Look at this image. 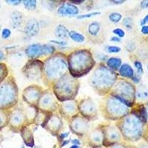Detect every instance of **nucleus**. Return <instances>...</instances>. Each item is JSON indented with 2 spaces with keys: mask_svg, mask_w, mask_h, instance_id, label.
Listing matches in <instances>:
<instances>
[{
  "mask_svg": "<svg viewBox=\"0 0 148 148\" xmlns=\"http://www.w3.org/2000/svg\"><path fill=\"white\" fill-rule=\"evenodd\" d=\"M122 25L127 30H132L133 28V25H134L133 18L132 17H125L122 21Z\"/></svg>",
  "mask_w": 148,
  "mask_h": 148,
  "instance_id": "f704fd0d",
  "label": "nucleus"
},
{
  "mask_svg": "<svg viewBox=\"0 0 148 148\" xmlns=\"http://www.w3.org/2000/svg\"><path fill=\"white\" fill-rule=\"evenodd\" d=\"M26 56L30 59H36L43 56L42 54V45L32 44L27 46L25 50Z\"/></svg>",
  "mask_w": 148,
  "mask_h": 148,
  "instance_id": "aec40b11",
  "label": "nucleus"
},
{
  "mask_svg": "<svg viewBox=\"0 0 148 148\" xmlns=\"http://www.w3.org/2000/svg\"><path fill=\"white\" fill-rule=\"evenodd\" d=\"M77 104L76 102L71 101H68L67 102H64L62 104L61 106V113L64 115V116L67 117H73L75 116L76 111L78 110Z\"/></svg>",
  "mask_w": 148,
  "mask_h": 148,
  "instance_id": "6ab92c4d",
  "label": "nucleus"
},
{
  "mask_svg": "<svg viewBox=\"0 0 148 148\" xmlns=\"http://www.w3.org/2000/svg\"><path fill=\"white\" fill-rule=\"evenodd\" d=\"M113 34H114L115 35H116V36L119 37V38H120V39H121V38H124V37L125 36V30L121 28H119V27L113 29Z\"/></svg>",
  "mask_w": 148,
  "mask_h": 148,
  "instance_id": "58836bf2",
  "label": "nucleus"
},
{
  "mask_svg": "<svg viewBox=\"0 0 148 148\" xmlns=\"http://www.w3.org/2000/svg\"><path fill=\"white\" fill-rule=\"evenodd\" d=\"M21 136L26 146L33 147L34 146V136L32 130L27 127H23L20 130Z\"/></svg>",
  "mask_w": 148,
  "mask_h": 148,
  "instance_id": "4be33fe9",
  "label": "nucleus"
},
{
  "mask_svg": "<svg viewBox=\"0 0 148 148\" xmlns=\"http://www.w3.org/2000/svg\"><path fill=\"white\" fill-rule=\"evenodd\" d=\"M69 37L73 42L77 43H82L85 40V37L80 33L77 32L76 30H71L69 31Z\"/></svg>",
  "mask_w": 148,
  "mask_h": 148,
  "instance_id": "c756f323",
  "label": "nucleus"
},
{
  "mask_svg": "<svg viewBox=\"0 0 148 148\" xmlns=\"http://www.w3.org/2000/svg\"><path fill=\"white\" fill-rule=\"evenodd\" d=\"M101 131L103 133V146L104 147H109L115 144L120 143L122 139L119 130L114 125L104 127Z\"/></svg>",
  "mask_w": 148,
  "mask_h": 148,
  "instance_id": "1a4fd4ad",
  "label": "nucleus"
},
{
  "mask_svg": "<svg viewBox=\"0 0 148 148\" xmlns=\"http://www.w3.org/2000/svg\"><path fill=\"white\" fill-rule=\"evenodd\" d=\"M119 73L122 77L131 80L136 73L130 64H127V63H124L121 64V66L119 69Z\"/></svg>",
  "mask_w": 148,
  "mask_h": 148,
  "instance_id": "5701e85b",
  "label": "nucleus"
},
{
  "mask_svg": "<svg viewBox=\"0 0 148 148\" xmlns=\"http://www.w3.org/2000/svg\"><path fill=\"white\" fill-rule=\"evenodd\" d=\"M67 69V62L59 55H54L48 58L43 66L45 76L47 79V81L55 83L65 76Z\"/></svg>",
  "mask_w": 148,
  "mask_h": 148,
  "instance_id": "39448f33",
  "label": "nucleus"
},
{
  "mask_svg": "<svg viewBox=\"0 0 148 148\" xmlns=\"http://www.w3.org/2000/svg\"><path fill=\"white\" fill-rule=\"evenodd\" d=\"M141 34H143V35H145V36L148 35V25L141 26Z\"/></svg>",
  "mask_w": 148,
  "mask_h": 148,
  "instance_id": "a18cd8bd",
  "label": "nucleus"
},
{
  "mask_svg": "<svg viewBox=\"0 0 148 148\" xmlns=\"http://www.w3.org/2000/svg\"><path fill=\"white\" fill-rule=\"evenodd\" d=\"M140 6L142 9L148 8V0H143L140 2Z\"/></svg>",
  "mask_w": 148,
  "mask_h": 148,
  "instance_id": "09e8293b",
  "label": "nucleus"
},
{
  "mask_svg": "<svg viewBox=\"0 0 148 148\" xmlns=\"http://www.w3.org/2000/svg\"><path fill=\"white\" fill-rule=\"evenodd\" d=\"M44 64L39 60H31L26 64L22 70L23 73L29 79H35L43 71Z\"/></svg>",
  "mask_w": 148,
  "mask_h": 148,
  "instance_id": "f8f14e48",
  "label": "nucleus"
},
{
  "mask_svg": "<svg viewBox=\"0 0 148 148\" xmlns=\"http://www.w3.org/2000/svg\"><path fill=\"white\" fill-rule=\"evenodd\" d=\"M95 65V61L90 51L87 49L76 50L67 57V67L74 78L83 76L90 72Z\"/></svg>",
  "mask_w": 148,
  "mask_h": 148,
  "instance_id": "f257e3e1",
  "label": "nucleus"
},
{
  "mask_svg": "<svg viewBox=\"0 0 148 148\" xmlns=\"http://www.w3.org/2000/svg\"><path fill=\"white\" fill-rule=\"evenodd\" d=\"M56 52V48L53 45H42V54L43 56L53 55Z\"/></svg>",
  "mask_w": 148,
  "mask_h": 148,
  "instance_id": "7c9ffc66",
  "label": "nucleus"
},
{
  "mask_svg": "<svg viewBox=\"0 0 148 148\" xmlns=\"http://www.w3.org/2000/svg\"><path fill=\"white\" fill-rule=\"evenodd\" d=\"M109 119L120 120L130 113V108L110 96L105 101V110H104Z\"/></svg>",
  "mask_w": 148,
  "mask_h": 148,
  "instance_id": "6e6552de",
  "label": "nucleus"
},
{
  "mask_svg": "<svg viewBox=\"0 0 148 148\" xmlns=\"http://www.w3.org/2000/svg\"><path fill=\"white\" fill-rule=\"evenodd\" d=\"M101 30V24L99 22H92L88 26V34L91 36H96L99 34Z\"/></svg>",
  "mask_w": 148,
  "mask_h": 148,
  "instance_id": "c85d7f7f",
  "label": "nucleus"
},
{
  "mask_svg": "<svg viewBox=\"0 0 148 148\" xmlns=\"http://www.w3.org/2000/svg\"><path fill=\"white\" fill-rule=\"evenodd\" d=\"M79 86V83L76 78L66 74L55 83L53 88V93L59 101H70L77 95Z\"/></svg>",
  "mask_w": 148,
  "mask_h": 148,
  "instance_id": "20e7f679",
  "label": "nucleus"
},
{
  "mask_svg": "<svg viewBox=\"0 0 148 148\" xmlns=\"http://www.w3.org/2000/svg\"><path fill=\"white\" fill-rule=\"evenodd\" d=\"M70 142V141H63V142H62V146H65L66 145H67V143H69Z\"/></svg>",
  "mask_w": 148,
  "mask_h": 148,
  "instance_id": "052dcab7",
  "label": "nucleus"
},
{
  "mask_svg": "<svg viewBox=\"0 0 148 148\" xmlns=\"http://www.w3.org/2000/svg\"><path fill=\"white\" fill-rule=\"evenodd\" d=\"M8 70L7 66L3 63L0 62V84L5 81V79L8 76Z\"/></svg>",
  "mask_w": 148,
  "mask_h": 148,
  "instance_id": "2f4dec72",
  "label": "nucleus"
},
{
  "mask_svg": "<svg viewBox=\"0 0 148 148\" xmlns=\"http://www.w3.org/2000/svg\"><path fill=\"white\" fill-rule=\"evenodd\" d=\"M71 142H72L73 145H78V146H79V145H80V141H79V139H73Z\"/></svg>",
  "mask_w": 148,
  "mask_h": 148,
  "instance_id": "bf43d9fd",
  "label": "nucleus"
},
{
  "mask_svg": "<svg viewBox=\"0 0 148 148\" xmlns=\"http://www.w3.org/2000/svg\"><path fill=\"white\" fill-rule=\"evenodd\" d=\"M43 93L42 88L37 87V85H30L26 88L23 92V99L29 104H38L41 96Z\"/></svg>",
  "mask_w": 148,
  "mask_h": 148,
  "instance_id": "ddd939ff",
  "label": "nucleus"
},
{
  "mask_svg": "<svg viewBox=\"0 0 148 148\" xmlns=\"http://www.w3.org/2000/svg\"><path fill=\"white\" fill-rule=\"evenodd\" d=\"M4 59H5V53H4L3 51L0 49V62H2Z\"/></svg>",
  "mask_w": 148,
  "mask_h": 148,
  "instance_id": "13d9d810",
  "label": "nucleus"
},
{
  "mask_svg": "<svg viewBox=\"0 0 148 148\" xmlns=\"http://www.w3.org/2000/svg\"><path fill=\"white\" fill-rule=\"evenodd\" d=\"M62 120L58 117L57 116H51V118L49 119L48 121L46 124L45 127L48 128V130L52 133H58L62 128Z\"/></svg>",
  "mask_w": 148,
  "mask_h": 148,
  "instance_id": "412c9836",
  "label": "nucleus"
},
{
  "mask_svg": "<svg viewBox=\"0 0 148 148\" xmlns=\"http://www.w3.org/2000/svg\"><path fill=\"white\" fill-rule=\"evenodd\" d=\"M18 99V89L14 79L8 78L0 84V109L8 110L14 107Z\"/></svg>",
  "mask_w": 148,
  "mask_h": 148,
  "instance_id": "0eeeda50",
  "label": "nucleus"
},
{
  "mask_svg": "<svg viewBox=\"0 0 148 148\" xmlns=\"http://www.w3.org/2000/svg\"><path fill=\"white\" fill-rule=\"evenodd\" d=\"M121 48L119 46L108 45L106 47V51L109 53H118L121 52Z\"/></svg>",
  "mask_w": 148,
  "mask_h": 148,
  "instance_id": "4c0bfd02",
  "label": "nucleus"
},
{
  "mask_svg": "<svg viewBox=\"0 0 148 148\" xmlns=\"http://www.w3.org/2000/svg\"><path fill=\"white\" fill-rule=\"evenodd\" d=\"M90 80L92 88L98 93L106 94L117 82V75L107 66L100 64L95 70Z\"/></svg>",
  "mask_w": 148,
  "mask_h": 148,
  "instance_id": "7ed1b4c3",
  "label": "nucleus"
},
{
  "mask_svg": "<svg viewBox=\"0 0 148 148\" xmlns=\"http://www.w3.org/2000/svg\"><path fill=\"white\" fill-rule=\"evenodd\" d=\"M55 97L51 92H43L38 102V106L41 110L48 111L53 109L56 105Z\"/></svg>",
  "mask_w": 148,
  "mask_h": 148,
  "instance_id": "2eb2a0df",
  "label": "nucleus"
},
{
  "mask_svg": "<svg viewBox=\"0 0 148 148\" xmlns=\"http://www.w3.org/2000/svg\"><path fill=\"white\" fill-rule=\"evenodd\" d=\"M88 144L92 148H100L103 146V133L101 130H95L90 133Z\"/></svg>",
  "mask_w": 148,
  "mask_h": 148,
  "instance_id": "dca6fc26",
  "label": "nucleus"
},
{
  "mask_svg": "<svg viewBox=\"0 0 148 148\" xmlns=\"http://www.w3.org/2000/svg\"><path fill=\"white\" fill-rule=\"evenodd\" d=\"M133 64H134V67H136V69L137 73L139 74V75H142V74L144 73V68L143 64H142L141 61L135 60L134 62H133Z\"/></svg>",
  "mask_w": 148,
  "mask_h": 148,
  "instance_id": "c9c22d12",
  "label": "nucleus"
},
{
  "mask_svg": "<svg viewBox=\"0 0 148 148\" xmlns=\"http://www.w3.org/2000/svg\"><path fill=\"white\" fill-rule=\"evenodd\" d=\"M68 135H69V133H61V134L59 135V139H60V140H63V141H64V138H65L67 136H68Z\"/></svg>",
  "mask_w": 148,
  "mask_h": 148,
  "instance_id": "864d4df0",
  "label": "nucleus"
},
{
  "mask_svg": "<svg viewBox=\"0 0 148 148\" xmlns=\"http://www.w3.org/2000/svg\"><path fill=\"white\" fill-rule=\"evenodd\" d=\"M131 81L133 84H139L140 82H141V75L138 73H135L134 76L131 79Z\"/></svg>",
  "mask_w": 148,
  "mask_h": 148,
  "instance_id": "79ce46f5",
  "label": "nucleus"
},
{
  "mask_svg": "<svg viewBox=\"0 0 148 148\" xmlns=\"http://www.w3.org/2000/svg\"><path fill=\"white\" fill-rule=\"evenodd\" d=\"M0 7H1V6H0Z\"/></svg>",
  "mask_w": 148,
  "mask_h": 148,
  "instance_id": "69168bd1",
  "label": "nucleus"
},
{
  "mask_svg": "<svg viewBox=\"0 0 148 148\" xmlns=\"http://www.w3.org/2000/svg\"><path fill=\"white\" fill-rule=\"evenodd\" d=\"M6 2L9 4V5L16 6V5H18L20 3H22V0H6Z\"/></svg>",
  "mask_w": 148,
  "mask_h": 148,
  "instance_id": "c03bdc74",
  "label": "nucleus"
},
{
  "mask_svg": "<svg viewBox=\"0 0 148 148\" xmlns=\"http://www.w3.org/2000/svg\"><path fill=\"white\" fill-rule=\"evenodd\" d=\"M23 5L27 10H34L36 8V0H24L22 1Z\"/></svg>",
  "mask_w": 148,
  "mask_h": 148,
  "instance_id": "473e14b6",
  "label": "nucleus"
},
{
  "mask_svg": "<svg viewBox=\"0 0 148 148\" xmlns=\"http://www.w3.org/2000/svg\"><path fill=\"white\" fill-rule=\"evenodd\" d=\"M51 43H53L54 45H57L59 46H62V47H64V46H66L67 45V42L65 41H59V40H51Z\"/></svg>",
  "mask_w": 148,
  "mask_h": 148,
  "instance_id": "37998d69",
  "label": "nucleus"
},
{
  "mask_svg": "<svg viewBox=\"0 0 148 148\" xmlns=\"http://www.w3.org/2000/svg\"><path fill=\"white\" fill-rule=\"evenodd\" d=\"M107 67L113 71H119L122 64V60L119 57H110L106 61Z\"/></svg>",
  "mask_w": 148,
  "mask_h": 148,
  "instance_id": "a878e982",
  "label": "nucleus"
},
{
  "mask_svg": "<svg viewBox=\"0 0 148 148\" xmlns=\"http://www.w3.org/2000/svg\"><path fill=\"white\" fill-rule=\"evenodd\" d=\"M127 145H124V144L118 143V144H115V145H112V146L109 147L108 148H126Z\"/></svg>",
  "mask_w": 148,
  "mask_h": 148,
  "instance_id": "49530a36",
  "label": "nucleus"
},
{
  "mask_svg": "<svg viewBox=\"0 0 148 148\" xmlns=\"http://www.w3.org/2000/svg\"><path fill=\"white\" fill-rule=\"evenodd\" d=\"M147 24H148V14H147V15L145 16L142 19H141V22H140V25H141V26L146 25H147Z\"/></svg>",
  "mask_w": 148,
  "mask_h": 148,
  "instance_id": "de8ad7c7",
  "label": "nucleus"
},
{
  "mask_svg": "<svg viewBox=\"0 0 148 148\" xmlns=\"http://www.w3.org/2000/svg\"><path fill=\"white\" fill-rule=\"evenodd\" d=\"M111 2L116 5H121V4L125 3V0H111Z\"/></svg>",
  "mask_w": 148,
  "mask_h": 148,
  "instance_id": "5fc2aeb1",
  "label": "nucleus"
},
{
  "mask_svg": "<svg viewBox=\"0 0 148 148\" xmlns=\"http://www.w3.org/2000/svg\"><path fill=\"white\" fill-rule=\"evenodd\" d=\"M39 30H40V26L39 22L36 18H30L26 23L24 32L27 36L33 37L36 36L39 34Z\"/></svg>",
  "mask_w": 148,
  "mask_h": 148,
  "instance_id": "a211bd4d",
  "label": "nucleus"
},
{
  "mask_svg": "<svg viewBox=\"0 0 148 148\" xmlns=\"http://www.w3.org/2000/svg\"><path fill=\"white\" fill-rule=\"evenodd\" d=\"M136 88L132 82L121 79L115 84L111 96L129 108H132L136 103Z\"/></svg>",
  "mask_w": 148,
  "mask_h": 148,
  "instance_id": "423d86ee",
  "label": "nucleus"
},
{
  "mask_svg": "<svg viewBox=\"0 0 148 148\" xmlns=\"http://www.w3.org/2000/svg\"><path fill=\"white\" fill-rule=\"evenodd\" d=\"M80 113L85 119H93L97 116V109L96 104L90 99H85L80 102L79 105Z\"/></svg>",
  "mask_w": 148,
  "mask_h": 148,
  "instance_id": "9b49d317",
  "label": "nucleus"
},
{
  "mask_svg": "<svg viewBox=\"0 0 148 148\" xmlns=\"http://www.w3.org/2000/svg\"><path fill=\"white\" fill-rule=\"evenodd\" d=\"M147 71H148V63L147 64Z\"/></svg>",
  "mask_w": 148,
  "mask_h": 148,
  "instance_id": "0e129e2a",
  "label": "nucleus"
},
{
  "mask_svg": "<svg viewBox=\"0 0 148 148\" xmlns=\"http://www.w3.org/2000/svg\"><path fill=\"white\" fill-rule=\"evenodd\" d=\"M57 13L62 16H78L79 10L76 5L71 2L64 3L58 8Z\"/></svg>",
  "mask_w": 148,
  "mask_h": 148,
  "instance_id": "f3484780",
  "label": "nucleus"
},
{
  "mask_svg": "<svg viewBox=\"0 0 148 148\" xmlns=\"http://www.w3.org/2000/svg\"><path fill=\"white\" fill-rule=\"evenodd\" d=\"M126 148H136V147L133 146V145H127Z\"/></svg>",
  "mask_w": 148,
  "mask_h": 148,
  "instance_id": "680f3d73",
  "label": "nucleus"
},
{
  "mask_svg": "<svg viewBox=\"0 0 148 148\" xmlns=\"http://www.w3.org/2000/svg\"><path fill=\"white\" fill-rule=\"evenodd\" d=\"M25 121V116L19 110H15L12 113H10L9 124L10 129L14 131H18L23 127V124Z\"/></svg>",
  "mask_w": 148,
  "mask_h": 148,
  "instance_id": "4468645a",
  "label": "nucleus"
},
{
  "mask_svg": "<svg viewBox=\"0 0 148 148\" xmlns=\"http://www.w3.org/2000/svg\"><path fill=\"white\" fill-rule=\"evenodd\" d=\"M10 113L6 110L0 109V130L8 125Z\"/></svg>",
  "mask_w": 148,
  "mask_h": 148,
  "instance_id": "cd10ccee",
  "label": "nucleus"
},
{
  "mask_svg": "<svg viewBox=\"0 0 148 148\" xmlns=\"http://www.w3.org/2000/svg\"><path fill=\"white\" fill-rule=\"evenodd\" d=\"M10 20H11L12 27L14 28H18L20 27L23 20L22 14L18 10H14L10 14Z\"/></svg>",
  "mask_w": 148,
  "mask_h": 148,
  "instance_id": "393cba45",
  "label": "nucleus"
},
{
  "mask_svg": "<svg viewBox=\"0 0 148 148\" xmlns=\"http://www.w3.org/2000/svg\"><path fill=\"white\" fill-rule=\"evenodd\" d=\"M138 99L140 101H148V90L145 86L141 85L136 91V100Z\"/></svg>",
  "mask_w": 148,
  "mask_h": 148,
  "instance_id": "bb28decb",
  "label": "nucleus"
},
{
  "mask_svg": "<svg viewBox=\"0 0 148 148\" xmlns=\"http://www.w3.org/2000/svg\"><path fill=\"white\" fill-rule=\"evenodd\" d=\"M85 1H84V0H79V1H70V2L72 4H73V5H80V4H82L83 2H84Z\"/></svg>",
  "mask_w": 148,
  "mask_h": 148,
  "instance_id": "4d7b16f0",
  "label": "nucleus"
},
{
  "mask_svg": "<svg viewBox=\"0 0 148 148\" xmlns=\"http://www.w3.org/2000/svg\"><path fill=\"white\" fill-rule=\"evenodd\" d=\"M147 127H145V133H144V136L143 138H145V140L146 141V142L148 143V125H147Z\"/></svg>",
  "mask_w": 148,
  "mask_h": 148,
  "instance_id": "8fccbe9b",
  "label": "nucleus"
},
{
  "mask_svg": "<svg viewBox=\"0 0 148 148\" xmlns=\"http://www.w3.org/2000/svg\"><path fill=\"white\" fill-rule=\"evenodd\" d=\"M70 126L71 131L79 136H84L89 130L88 120L80 116H73L71 121Z\"/></svg>",
  "mask_w": 148,
  "mask_h": 148,
  "instance_id": "9d476101",
  "label": "nucleus"
},
{
  "mask_svg": "<svg viewBox=\"0 0 148 148\" xmlns=\"http://www.w3.org/2000/svg\"><path fill=\"white\" fill-rule=\"evenodd\" d=\"M54 34L56 38H59V39L62 40L63 39H67L69 37V30L64 25H58L56 27Z\"/></svg>",
  "mask_w": 148,
  "mask_h": 148,
  "instance_id": "b1692460",
  "label": "nucleus"
},
{
  "mask_svg": "<svg viewBox=\"0 0 148 148\" xmlns=\"http://www.w3.org/2000/svg\"><path fill=\"white\" fill-rule=\"evenodd\" d=\"M101 14V12H92V13H89V14H82V15H78L76 18L78 19H84V18H91V17L96 16H99Z\"/></svg>",
  "mask_w": 148,
  "mask_h": 148,
  "instance_id": "e433bc0d",
  "label": "nucleus"
},
{
  "mask_svg": "<svg viewBox=\"0 0 148 148\" xmlns=\"http://www.w3.org/2000/svg\"><path fill=\"white\" fill-rule=\"evenodd\" d=\"M136 49V45H135L134 42H129L127 43L126 45V50L129 52H132V51H135Z\"/></svg>",
  "mask_w": 148,
  "mask_h": 148,
  "instance_id": "a19ab883",
  "label": "nucleus"
},
{
  "mask_svg": "<svg viewBox=\"0 0 148 148\" xmlns=\"http://www.w3.org/2000/svg\"><path fill=\"white\" fill-rule=\"evenodd\" d=\"M110 40L113 42H120L121 41V39H120V38H119V37L117 36H113L111 37Z\"/></svg>",
  "mask_w": 148,
  "mask_h": 148,
  "instance_id": "603ef678",
  "label": "nucleus"
},
{
  "mask_svg": "<svg viewBox=\"0 0 148 148\" xmlns=\"http://www.w3.org/2000/svg\"><path fill=\"white\" fill-rule=\"evenodd\" d=\"M145 110H146V114H147V125H148V101H146L145 103Z\"/></svg>",
  "mask_w": 148,
  "mask_h": 148,
  "instance_id": "6e6d98bb",
  "label": "nucleus"
},
{
  "mask_svg": "<svg viewBox=\"0 0 148 148\" xmlns=\"http://www.w3.org/2000/svg\"><path fill=\"white\" fill-rule=\"evenodd\" d=\"M145 125L137 116L130 113L120 119L117 127L124 140L130 142H136L143 138Z\"/></svg>",
  "mask_w": 148,
  "mask_h": 148,
  "instance_id": "f03ea898",
  "label": "nucleus"
},
{
  "mask_svg": "<svg viewBox=\"0 0 148 148\" xmlns=\"http://www.w3.org/2000/svg\"><path fill=\"white\" fill-rule=\"evenodd\" d=\"M11 36V30L9 28H4L2 30V38L3 39H8Z\"/></svg>",
  "mask_w": 148,
  "mask_h": 148,
  "instance_id": "ea45409f",
  "label": "nucleus"
},
{
  "mask_svg": "<svg viewBox=\"0 0 148 148\" xmlns=\"http://www.w3.org/2000/svg\"><path fill=\"white\" fill-rule=\"evenodd\" d=\"M136 148H148V143L146 141L145 142H141L136 147Z\"/></svg>",
  "mask_w": 148,
  "mask_h": 148,
  "instance_id": "3c124183",
  "label": "nucleus"
},
{
  "mask_svg": "<svg viewBox=\"0 0 148 148\" xmlns=\"http://www.w3.org/2000/svg\"><path fill=\"white\" fill-rule=\"evenodd\" d=\"M71 148H79V146H78V145H73L71 147Z\"/></svg>",
  "mask_w": 148,
  "mask_h": 148,
  "instance_id": "e2e57ef3",
  "label": "nucleus"
},
{
  "mask_svg": "<svg viewBox=\"0 0 148 148\" xmlns=\"http://www.w3.org/2000/svg\"><path fill=\"white\" fill-rule=\"evenodd\" d=\"M108 18H109V20L111 22L116 24L119 23V22L121 20L122 15H121V14H120V13H118V12H113V13L110 14Z\"/></svg>",
  "mask_w": 148,
  "mask_h": 148,
  "instance_id": "72a5a7b5",
  "label": "nucleus"
}]
</instances>
